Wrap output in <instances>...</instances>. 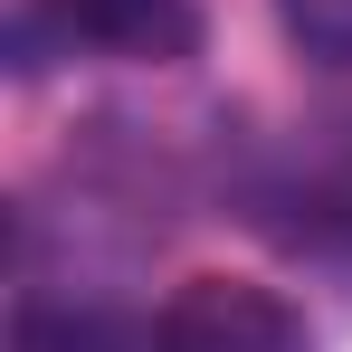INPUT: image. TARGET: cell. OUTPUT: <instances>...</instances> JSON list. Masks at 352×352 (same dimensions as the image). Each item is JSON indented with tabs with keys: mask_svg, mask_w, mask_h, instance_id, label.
Returning <instances> with one entry per match:
<instances>
[{
	"mask_svg": "<svg viewBox=\"0 0 352 352\" xmlns=\"http://www.w3.org/2000/svg\"><path fill=\"white\" fill-rule=\"evenodd\" d=\"M153 352H314L305 314L257 276H190V286L153 314Z\"/></svg>",
	"mask_w": 352,
	"mask_h": 352,
	"instance_id": "1",
	"label": "cell"
},
{
	"mask_svg": "<svg viewBox=\"0 0 352 352\" xmlns=\"http://www.w3.org/2000/svg\"><path fill=\"white\" fill-rule=\"evenodd\" d=\"M58 29V48L86 58H124V67H172L200 48V10L190 0H38L19 38Z\"/></svg>",
	"mask_w": 352,
	"mask_h": 352,
	"instance_id": "2",
	"label": "cell"
},
{
	"mask_svg": "<svg viewBox=\"0 0 352 352\" xmlns=\"http://www.w3.org/2000/svg\"><path fill=\"white\" fill-rule=\"evenodd\" d=\"M19 352H153L133 343L115 314H96V305H19Z\"/></svg>",
	"mask_w": 352,
	"mask_h": 352,
	"instance_id": "3",
	"label": "cell"
},
{
	"mask_svg": "<svg viewBox=\"0 0 352 352\" xmlns=\"http://www.w3.org/2000/svg\"><path fill=\"white\" fill-rule=\"evenodd\" d=\"M286 10V38L295 48H314V58H352V0H276Z\"/></svg>",
	"mask_w": 352,
	"mask_h": 352,
	"instance_id": "4",
	"label": "cell"
}]
</instances>
